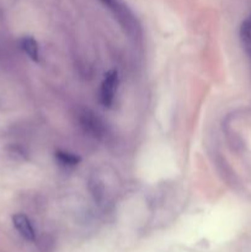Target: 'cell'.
I'll return each instance as SVG.
<instances>
[{"label": "cell", "mask_w": 251, "mask_h": 252, "mask_svg": "<svg viewBox=\"0 0 251 252\" xmlns=\"http://www.w3.org/2000/svg\"><path fill=\"white\" fill-rule=\"evenodd\" d=\"M21 48L24 49L25 53H26L32 61L37 62L39 59L38 43H37L36 39L32 38V37H24V38L21 39Z\"/></svg>", "instance_id": "4"}, {"label": "cell", "mask_w": 251, "mask_h": 252, "mask_svg": "<svg viewBox=\"0 0 251 252\" xmlns=\"http://www.w3.org/2000/svg\"><path fill=\"white\" fill-rule=\"evenodd\" d=\"M241 39H243L244 48L248 52L249 57L251 59V27L244 22L241 26Z\"/></svg>", "instance_id": "6"}, {"label": "cell", "mask_w": 251, "mask_h": 252, "mask_svg": "<svg viewBox=\"0 0 251 252\" xmlns=\"http://www.w3.org/2000/svg\"><path fill=\"white\" fill-rule=\"evenodd\" d=\"M98 1L102 2L115 15L116 19L121 22L125 29L132 30V31L137 30V22H135L134 16L122 1L120 0H98Z\"/></svg>", "instance_id": "1"}, {"label": "cell", "mask_w": 251, "mask_h": 252, "mask_svg": "<svg viewBox=\"0 0 251 252\" xmlns=\"http://www.w3.org/2000/svg\"><path fill=\"white\" fill-rule=\"evenodd\" d=\"M245 24H246V25H248V26H250V27H251V16H250V17H249V19H248V20H246V21H245Z\"/></svg>", "instance_id": "7"}, {"label": "cell", "mask_w": 251, "mask_h": 252, "mask_svg": "<svg viewBox=\"0 0 251 252\" xmlns=\"http://www.w3.org/2000/svg\"><path fill=\"white\" fill-rule=\"evenodd\" d=\"M118 88V74L117 71L111 70L103 78L100 89V101L103 106L110 107L115 100L116 93Z\"/></svg>", "instance_id": "2"}, {"label": "cell", "mask_w": 251, "mask_h": 252, "mask_svg": "<svg viewBox=\"0 0 251 252\" xmlns=\"http://www.w3.org/2000/svg\"><path fill=\"white\" fill-rule=\"evenodd\" d=\"M57 159L64 166H74L79 162V158L75 157L74 154H69L65 152H59L57 153Z\"/></svg>", "instance_id": "5"}, {"label": "cell", "mask_w": 251, "mask_h": 252, "mask_svg": "<svg viewBox=\"0 0 251 252\" xmlns=\"http://www.w3.org/2000/svg\"><path fill=\"white\" fill-rule=\"evenodd\" d=\"M12 223H14L15 229L19 231V234L22 236V238L26 239V240L29 241L34 240V238H36L34 229L33 226H32L30 219L27 218L25 214H21V213L15 214V216L12 217Z\"/></svg>", "instance_id": "3"}]
</instances>
